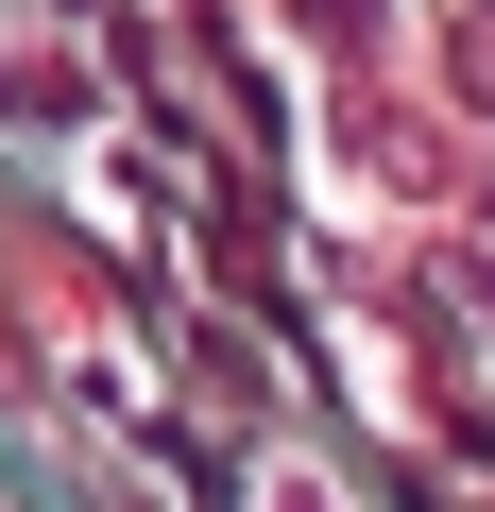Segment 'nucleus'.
<instances>
[{
  "label": "nucleus",
  "instance_id": "f257e3e1",
  "mask_svg": "<svg viewBox=\"0 0 495 512\" xmlns=\"http://www.w3.org/2000/svg\"><path fill=\"white\" fill-rule=\"evenodd\" d=\"M257 512H359V495H342L325 461H257Z\"/></svg>",
  "mask_w": 495,
  "mask_h": 512
}]
</instances>
